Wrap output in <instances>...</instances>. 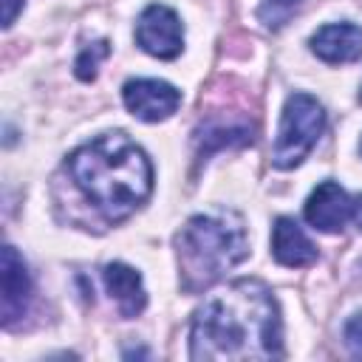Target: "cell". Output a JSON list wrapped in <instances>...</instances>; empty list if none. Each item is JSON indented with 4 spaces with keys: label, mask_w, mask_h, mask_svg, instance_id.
<instances>
[{
    "label": "cell",
    "mask_w": 362,
    "mask_h": 362,
    "mask_svg": "<svg viewBox=\"0 0 362 362\" xmlns=\"http://www.w3.org/2000/svg\"><path fill=\"white\" fill-rule=\"evenodd\" d=\"M280 345V308L260 280H235L192 314L189 356L195 362L277 359Z\"/></svg>",
    "instance_id": "cell-1"
},
{
    "label": "cell",
    "mask_w": 362,
    "mask_h": 362,
    "mask_svg": "<svg viewBox=\"0 0 362 362\" xmlns=\"http://www.w3.org/2000/svg\"><path fill=\"white\" fill-rule=\"evenodd\" d=\"M65 170L76 189L113 223L133 215L153 189V167L124 133H102L76 147L65 158Z\"/></svg>",
    "instance_id": "cell-2"
},
{
    "label": "cell",
    "mask_w": 362,
    "mask_h": 362,
    "mask_svg": "<svg viewBox=\"0 0 362 362\" xmlns=\"http://www.w3.org/2000/svg\"><path fill=\"white\" fill-rule=\"evenodd\" d=\"M175 252L181 288L187 294H198L249 255L243 221L226 209L192 215L175 235Z\"/></svg>",
    "instance_id": "cell-3"
},
{
    "label": "cell",
    "mask_w": 362,
    "mask_h": 362,
    "mask_svg": "<svg viewBox=\"0 0 362 362\" xmlns=\"http://www.w3.org/2000/svg\"><path fill=\"white\" fill-rule=\"evenodd\" d=\"M325 130V110L308 93H291L286 99L277 139L272 147V164L280 170L297 167Z\"/></svg>",
    "instance_id": "cell-4"
},
{
    "label": "cell",
    "mask_w": 362,
    "mask_h": 362,
    "mask_svg": "<svg viewBox=\"0 0 362 362\" xmlns=\"http://www.w3.org/2000/svg\"><path fill=\"white\" fill-rule=\"evenodd\" d=\"M136 42L150 57L173 59L184 48V25L173 8L153 3L141 11V17L136 23Z\"/></svg>",
    "instance_id": "cell-5"
},
{
    "label": "cell",
    "mask_w": 362,
    "mask_h": 362,
    "mask_svg": "<svg viewBox=\"0 0 362 362\" xmlns=\"http://www.w3.org/2000/svg\"><path fill=\"white\" fill-rule=\"evenodd\" d=\"M127 110L141 122H161L181 105V90L161 79H130L122 90Z\"/></svg>",
    "instance_id": "cell-6"
},
{
    "label": "cell",
    "mask_w": 362,
    "mask_h": 362,
    "mask_svg": "<svg viewBox=\"0 0 362 362\" xmlns=\"http://www.w3.org/2000/svg\"><path fill=\"white\" fill-rule=\"evenodd\" d=\"M351 198L337 181H322L305 201V221L320 232H339L351 218Z\"/></svg>",
    "instance_id": "cell-7"
},
{
    "label": "cell",
    "mask_w": 362,
    "mask_h": 362,
    "mask_svg": "<svg viewBox=\"0 0 362 362\" xmlns=\"http://www.w3.org/2000/svg\"><path fill=\"white\" fill-rule=\"evenodd\" d=\"M3 325L11 328L28 308L31 277L14 246H3Z\"/></svg>",
    "instance_id": "cell-8"
},
{
    "label": "cell",
    "mask_w": 362,
    "mask_h": 362,
    "mask_svg": "<svg viewBox=\"0 0 362 362\" xmlns=\"http://www.w3.org/2000/svg\"><path fill=\"white\" fill-rule=\"evenodd\" d=\"M311 51L331 65L354 62L362 57V28L354 23H328L314 31Z\"/></svg>",
    "instance_id": "cell-9"
},
{
    "label": "cell",
    "mask_w": 362,
    "mask_h": 362,
    "mask_svg": "<svg viewBox=\"0 0 362 362\" xmlns=\"http://www.w3.org/2000/svg\"><path fill=\"white\" fill-rule=\"evenodd\" d=\"M252 139H255V124L249 119H240L238 113L209 116L201 124V130L195 133L198 158H206L209 153H215L221 147H243V144H252Z\"/></svg>",
    "instance_id": "cell-10"
},
{
    "label": "cell",
    "mask_w": 362,
    "mask_h": 362,
    "mask_svg": "<svg viewBox=\"0 0 362 362\" xmlns=\"http://www.w3.org/2000/svg\"><path fill=\"white\" fill-rule=\"evenodd\" d=\"M272 255L277 263L300 269L317 260V246L308 240V235L300 229L294 218H277L272 226Z\"/></svg>",
    "instance_id": "cell-11"
},
{
    "label": "cell",
    "mask_w": 362,
    "mask_h": 362,
    "mask_svg": "<svg viewBox=\"0 0 362 362\" xmlns=\"http://www.w3.org/2000/svg\"><path fill=\"white\" fill-rule=\"evenodd\" d=\"M102 280H105V288L107 294L116 300L119 305V314L122 317H136L144 311L147 305V291L141 286V274L136 269H130L127 263H107L105 272H102Z\"/></svg>",
    "instance_id": "cell-12"
},
{
    "label": "cell",
    "mask_w": 362,
    "mask_h": 362,
    "mask_svg": "<svg viewBox=\"0 0 362 362\" xmlns=\"http://www.w3.org/2000/svg\"><path fill=\"white\" fill-rule=\"evenodd\" d=\"M107 42L102 40V42H93L90 48H85L79 57H76V76L82 79V82H93L96 79V65H99V59L102 57H107Z\"/></svg>",
    "instance_id": "cell-13"
},
{
    "label": "cell",
    "mask_w": 362,
    "mask_h": 362,
    "mask_svg": "<svg viewBox=\"0 0 362 362\" xmlns=\"http://www.w3.org/2000/svg\"><path fill=\"white\" fill-rule=\"evenodd\" d=\"M303 0H263L260 6V20L269 25V28H280L291 14L294 8L300 6Z\"/></svg>",
    "instance_id": "cell-14"
},
{
    "label": "cell",
    "mask_w": 362,
    "mask_h": 362,
    "mask_svg": "<svg viewBox=\"0 0 362 362\" xmlns=\"http://www.w3.org/2000/svg\"><path fill=\"white\" fill-rule=\"evenodd\" d=\"M342 337H345V348L351 356L362 359V314H354L345 328H342Z\"/></svg>",
    "instance_id": "cell-15"
},
{
    "label": "cell",
    "mask_w": 362,
    "mask_h": 362,
    "mask_svg": "<svg viewBox=\"0 0 362 362\" xmlns=\"http://www.w3.org/2000/svg\"><path fill=\"white\" fill-rule=\"evenodd\" d=\"M20 8H23V0H3V28H11Z\"/></svg>",
    "instance_id": "cell-16"
},
{
    "label": "cell",
    "mask_w": 362,
    "mask_h": 362,
    "mask_svg": "<svg viewBox=\"0 0 362 362\" xmlns=\"http://www.w3.org/2000/svg\"><path fill=\"white\" fill-rule=\"evenodd\" d=\"M351 221H354V223H356V229L362 232V195L351 204Z\"/></svg>",
    "instance_id": "cell-17"
},
{
    "label": "cell",
    "mask_w": 362,
    "mask_h": 362,
    "mask_svg": "<svg viewBox=\"0 0 362 362\" xmlns=\"http://www.w3.org/2000/svg\"><path fill=\"white\" fill-rule=\"evenodd\" d=\"M359 102H362V90H359Z\"/></svg>",
    "instance_id": "cell-18"
},
{
    "label": "cell",
    "mask_w": 362,
    "mask_h": 362,
    "mask_svg": "<svg viewBox=\"0 0 362 362\" xmlns=\"http://www.w3.org/2000/svg\"><path fill=\"white\" fill-rule=\"evenodd\" d=\"M359 153H362V141H359Z\"/></svg>",
    "instance_id": "cell-19"
}]
</instances>
